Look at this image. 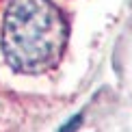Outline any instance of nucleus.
<instances>
[{"instance_id": "1", "label": "nucleus", "mask_w": 132, "mask_h": 132, "mask_svg": "<svg viewBox=\"0 0 132 132\" xmlns=\"http://www.w3.org/2000/svg\"><path fill=\"white\" fill-rule=\"evenodd\" d=\"M67 18L54 0H7L0 18V54L13 74L41 76L67 48Z\"/></svg>"}]
</instances>
